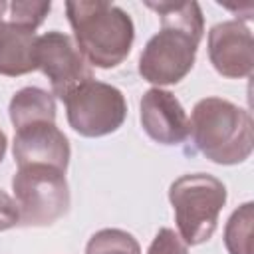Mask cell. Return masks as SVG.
<instances>
[{
	"mask_svg": "<svg viewBox=\"0 0 254 254\" xmlns=\"http://www.w3.org/2000/svg\"><path fill=\"white\" fill-rule=\"evenodd\" d=\"M73 42L83 58L101 69L119 65L131 52L135 26L131 16L109 2H65Z\"/></svg>",
	"mask_w": 254,
	"mask_h": 254,
	"instance_id": "6da1fadb",
	"label": "cell"
},
{
	"mask_svg": "<svg viewBox=\"0 0 254 254\" xmlns=\"http://www.w3.org/2000/svg\"><path fill=\"white\" fill-rule=\"evenodd\" d=\"M189 127L194 147L216 165H238L252 153V117L228 99H200L192 107Z\"/></svg>",
	"mask_w": 254,
	"mask_h": 254,
	"instance_id": "7a4b0ae2",
	"label": "cell"
},
{
	"mask_svg": "<svg viewBox=\"0 0 254 254\" xmlns=\"http://www.w3.org/2000/svg\"><path fill=\"white\" fill-rule=\"evenodd\" d=\"M179 236L187 246H198L212 238L218 214L226 202V187L212 175L192 173L179 177L169 187Z\"/></svg>",
	"mask_w": 254,
	"mask_h": 254,
	"instance_id": "3957f363",
	"label": "cell"
},
{
	"mask_svg": "<svg viewBox=\"0 0 254 254\" xmlns=\"http://www.w3.org/2000/svg\"><path fill=\"white\" fill-rule=\"evenodd\" d=\"M12 190L24 226H50L69 210L71 196L64 171L42 165L20 167Z\"/></svg>",
	"mask_w": 254,
	"mask_h": 254,
	"instance_id": "277c9868",
	"label": "cell"
},
{
	"mask_svg": "<svg viewBox=\"0 0 254 254\" xmlns=\"http://www.w3.org/2000/svg\"><path fill=\"white\" fill-rule=\"evenodd\" d=\"M67 123L83 137H103L117 131L127 117L123 93L103 81H87L65 99Z\"/></svg>",
	"mask_w": 254,
	"mask_h": 254,
	"instance_id": "5b68a950",
	"label": "cell"
},
{
	"mask_svg": "<svg viewBox=\"0 0 254 254\" xmlns=\"http://www.w3.org/2000/svg\"><path fill=\"white\" fill-rule=\"evenodd\" d=\"M198 40L192 36L175 30V28H161L139 58V73L145 81L155 85H173L179 83L189 75L194 65Z\"/></svg>",
	"mask_w": 254,
	"mask_h": 254,
	"instance_id": "8992f818",
	"label": "cell"
},
{
	"mask_svg": "<svg viewBox=\"0 0 254 254\" xmlns=\"http://www.w3.org/2000/svg\"><path fill=\"white\" fill-rule=\"evenodd\" d=\"M36 60L38 69H42L50 79L54 95H58L62 101L79 85L93 79L89 62L83 58L73 38L64 32L54 30L38 36Z\"/></svg>",
	"mask_w": 254,
	"mask_h": 254,
	"instance_id": "52a82bcc",
	"label": "cell"
},
{
	"mask_svg": "<svg viewBox=\"0 0 254 254\" xmlns=\"http://www.w3.org/2000/svg\"><path fill=\"white\" fill-rule=\"evenodd\" d=\"M208 58L214 69L230 79L248 77L254 69V38L240 20H226L208 32Z\"/></svg>",
	"mask_w": 254,
	"mask_h": 254,
	"instance_id": "ba28073f",
	"label": "cell"
},
{
	"mask_svg": "<svg viewBox=\"0 0 254 254\" xmlns=\"http://www.w3.org/2000/svg\"><path fill=\"white\" fill-rule=\"evenodd\" d=\"M12 153L18 169L42 165L65 173L71 149L67 137L56 127V123L42 121L16 129Z\"/></svg>",
	"mask_w": 254,
	"mask_h": 254,
	"instance_id": "9c48e42d",
	"label": "cell"
},
{
	"mask_svg": "<svg viewBox=\"0 0 254 254\" xmlns=\"http://www.w3.org/2000/svg\"><path fill=\"white\" fill-rule=\"evenodd\" d=\"M143 131L161 145H179L189 137V115L181 101L167 89L151 87L143 93L141 103Z\"/></svg>",
	"mask_w": 254,
	"mask_h": 254,
	"instance_id": "30bf717a",
	"label": "cell"
},
{
	"mask_svg": "<svg viewBox=\"0 0 254 254\" xmlns=\"http://www.w3.org/2000/svg\"><path fill=\"white\" fill-rule=\"evenodd\" d=\"M36 48L38 36L32 30L14 26L6 20L0 26V73L16 77L38 69Z\"/></svg>",
	"mask_w": 254,
	"mask_h": 254,
	"instance_id": "8fae6325",
	"label": "cell"
},
{
	"mask_svg": "<svg viewBox=\"0 0 254 254\" xmlns=\"http://www.w3.org/2000/svg\"><path fill=\"white\" fill-rule=\"evenodd\" d=\"M10 121L14 129H22L32 123H56V99L52 93L40 87H22L10 99Z\"/></svg>",
	"mask_w": 254,
	"mask_h": 254,
	"instance_id": "7c38bea8",
	"label": "cell"
},
{
	"mask_svg": "<svg viewBox=\"0 0 254 254\" xmlns=\"http://www.w3.org/2000/svg\"><path fill=\"white\" fill-rule=\"evenodd\" d=\"M147 8L159 14L161 26L181 30L200 42L204 32V18L196 2H147Z\"/></svg>",
	"mask_w": 254,
	"mask_h": 254,
	"instance_id": "4fadbf2b",
	"label": "cell"
},
{
	"mask_svg": "<svg viewBox=\"0 0 254 254\" xmlns=\"http://www.w3.org/2000/svg\"><path fill=\"white\" fill-rule=\"evenodd\" d=\"M252 222H254L252 202H244L230 214L224 226V244L228 254H252Z\"/></svg>",
	"mask_w": 254,
	"mask_h": 254,
	"instance_id": "5bb4252c",
	"label": "cell"
},
{
	"mask_svg": "<svg viewBox=\"0 0 254 254\" xmlns=\"http://www.w3.org/2000/svg\"><path fill=\"white\" fill-rule=\"evenodd\" d=\"M85 254H141V246L125 230L103 228L89 238Z\"/></svg>",
	"mask_w": 254,
	"mask_h": 254,
	"instance_id": "9a60e30c",
	"label": "cell"
},
{
	"mask_svg": "<svg viewBox=\"0 0 254 254\" xmlns=\"http://www.w3.org/2000/svg\"><path fill=\"white\" fill-rule=\"evenodd\" d=\"M52 4L50 2H30V0H16L8 4V22L26 30H36L48 16Z\"/></svg>",
	"mask_w": 254,
	"mask_h": 254,
	"instance_id": "2e32d148",
	"label": "cell"
},
{
	"mask_svg": "<svg viewBox=\"0 0 254 254\" xmlns=\"http://www.w3.org/2000/svg\"><path fill=\"white\" fill-rule=\"evenodd\" d=\"M147 254H189L187 244L183 242V238L171 230V228H161L157 232V236L153 238Z\"/></svg>",
	"mask_w": 254,
	"mask_h": 254,
	"instance_id": "e0dca14e",
	"label": "cell"
},
{
	"mask_svg": "<svg viewBox=\"0 0 254 254\" xmlns=\"http://www.w3.org/2000/svg\"><path fill=\"white\" fill-rule=\"evenodd\" d=\"M16 224H20L18 204L6 190L0 189V232L8 230V228H14Z\"/></svg>",
	"mask_w": 254,
	"mask_h": 254,
	"instance_id": "ac0fdd59",
	"label": "cell"
},
{
	"mask_svg": "<svg viewBox=\"0 0 254 254\" xmlns=\"http://www.w3.org/2000/svg\"><path fill=\"white\" fill-rule=\"evenodd\" d=\"M6 147H8V139H6V133L0 129V163H2V159L6 155Z\"/></svg>",
	"mask_w": 254,
	"mask_h": 254,
	"instance_id": "d6986e66",
	"label": "cell"
},
{
	"mask_svg": "<svg viewBox=\"0 0 254 254\" xmlns=\"http://www.w3.org/2000/svg\"><path fill=\"white\" fill-rule=\"evenodd\" d=\"M6 10H8V4H6L4 0H0V26L6 22V20H4V16H6Z\"/></svg>",
	"mask_w": 254,
	"mask_h": 254,
	"instance_id": "ffe728a7",
	"label": "cell"
}]
</instances>
